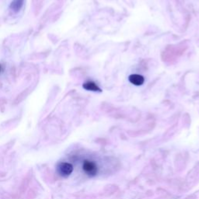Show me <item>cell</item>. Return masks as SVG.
Segmentation results:
<instances>
[{"mask_svg":"<svg viewBox=\"0 0 199 199\" xmlns=\"http://www.w3.org/2000/svg\"><path fill=\"white\" fill-rule=\"evenodd\" d=\"M73 171V166L66 162L59 163L57 166V172L59 175L63 177H67Z\"/></svg>","mask_w":199,"mask_h":199,"instance_id":"6da1fadb","label":"cell"},{"mask_svg":"<svg viewBox=\"0 0 199 199\" xmlns=\"http://www.w3.org/2000/svg\"><path fill=\"white\" fill-rule=\"evenodd\" d=\"M83 169L84 172L90 177H93L97 174L98 168L96 164L93 161L85 160L83 164Z\"/></svg>","mask_w":199,"mask_h":199,"instance_id":"7a4b0ae2","label":"cell"},{"mask_svg":"<svg viewBox=\"0 0 199 199\" xmlns=\"http://www.w3.org/2000/svg\"><path fill=\"white\" fill-rule=\"evenodd\" d=\"M128 80L132 84L135 86H142L145 82V79L142 76L138 74H132L129 76Z\"/></svg>","mask_w":199,"mask_h":199,"instance_id":"3957f363","label":"cell"},{"mask_svg":"<svg viewBox=\"0 0 199 199\" xmlns=\"http://www.w3.org/2000/svg\"><path fill=\"white\" fill-rule=\"evenodd\" d=\"M83 87L86 90H88V91H93V92H100L101 89L99 86H97L96 83L93 81H87L86 83H83Z\"/></svg>","mask_w":199,"mask_h":199,"instance_id":"277c9868","label":"cell"},{"mask_svg":"<svg viewBox=\"0 0 199 199\" xmlns=\"http://www.w3.org/2000/svg\"><path fill=\"white\" fill-rule=\"evenodd\" d=\"M24 2L25 0H13L9 5V9L15 13L19 12L24 6Z\"/></svg>","mask_w":199,"mask_h":199,"instance_id":"5b68a950","label":"cell"},{"mask_svg":"<svg viewBox=\"0 0 199 199\" xmlns=\"http://www.w3.org/2000/svg\"><path fill=\"white\" fill-rule=\"evenodd\" d=\"M1 72H2V66L0 65V73H1Z\"/></svg>","mask_w":199,"mask_h":199,"instance_id":"8992f818","label":"cell"}]
</instances>
